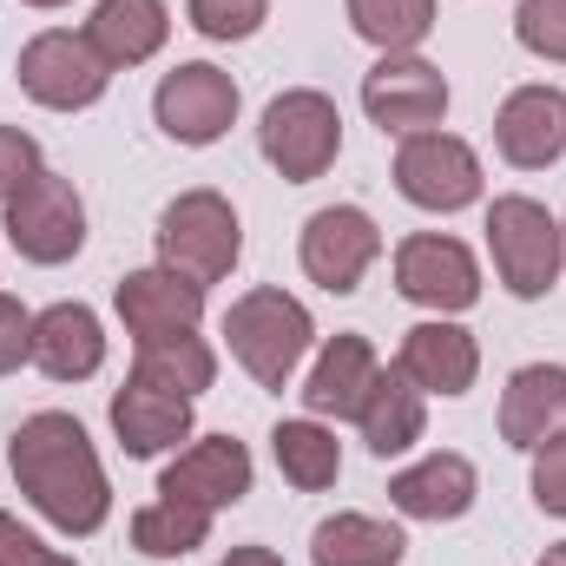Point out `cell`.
Listing matches in <instances>:
<instances>
[{
  "instance_id": "6da1fadb",
  "label": "cell",
  "mask_w": 566,
  "mask_h": 566,
  "mask_svg": "<svg viewBox=\"0 0 566 566\" xmlns=\"http://www.w3.org/2000/svg\"><path fill=\"white\" fill-rule=\"evenodd\" d=\"M7 461H13V481L20 494L60 527V534H99L106 514H113V488H106V468L86 441V428L60 409H40L13 428L7 441Z\"/></svg>"
},
{
  "instance_id": "7a4b0ae2",
  "label": "cell",
  "mask_w": 566,
  "mask_h": 566,
  "mask_svg": "<svg viewBox=\"0 0 566 566\" xmlns=\"http://www.w3.org/2000/svg\"><path fill=\"white\" fill-rule=\"evenodd\" d=\"M224 336H231V356L244 363V376H251V382L283 389V382H290V369L303 363V349H310L316 323H310V310H303L296 296H283V290L264 283V290H251V296H238V303H231Z\"/></svg>"
},
{
  "instance_id": "3957f363",
  "label": "cell",
  "mask_w": 566,
  "mask_h": 566,
  "mask_svg": "<svg viewBox=\"0 0 566 566\" xmlns=\"http://www.w3.org/2000/svg\"><path fill=\"white\" fill-rule=\"evenodd\" d=\"M238 251H244V231H238L231 198H218V191H185V198L165 205V218H158V264H165V271H178V277H191L205 290V283L231 277Z\"/></svg>"
},
{
  "instance_id": "277c9868",
  "label": "cell",
  "mask_w": 566,
  "mask_h": 566,
  "mask_svg": "<svg viewBox=\"0 0 566 566\" xmlns=\"http://www.w3.org/2000/svg\"><path fill=\"white\" fill-rule=\"evenodd\" d=\"M488 251H494L501 283L521 303H534V296H547L560 283L566 231L554 224V211L534 205V198H494V211H488Z\"/></svg>"
},
{
  "instance_id": "5b68a950",
  "label": "cell",
  "mask_w": 566,
  "mask_h": 566,
  "mask_svg": "<svg viewBox=\"0 0 566 566\" xmlns=\"http://www.w3.org/2000/svg\"><path fill=\"white\" fill-rule=\"evenodd\" d=\"M258 145H264V158L277 165L290 185L323 178V171L336 165V151H343V119H336V99H323V93H310V86L277 93V99L264 106Z\"/></svg>"
},
{
  "instance_id": "8992f818",
  "label": "cell",
  "mask_w": 566,
  "mask_h": 566,
  "mask_svg": "<svg viewBox=\"0 0 566 566\" xmlns=\"http://www.w3.org/2000/svg\"><path fill=\"white\" fill-rule=\"evenodd\" d=\"M7 244L27 258V264H66L80 244H86V205L73 191V178L60 171H33L13 198H7Z\"/></svg>"
},
{
  "instance_id": "52a82bcc",
  "label": "cell",
  "mask_w": 566,
  "mask_h": 566,
  "mask_svg": "<svg viewBox=\"0 0 566 566\" xmlns=\"http://www.w3.org/2000/svg\"><path fill=\"white\" fill-rule=\"evenodd\" d=\"M20 93L33 99V106H46V113H80V106H93L99 93H106V80H113V66L93 53V40L86 33H66V27H53V33H33L27 46H20Z\"/></svg>"
},
{
  "instance_id": "ba28073f",
  "label": "cell",
  "mask_w": 566,
  "mask_h": 566,
  "mask_svg": "<svg viewBox=\"0 0 566 566\" xmlns=\"http://www.w3.org/2000/svg\"><path fill=\"white\" fill-rule=\"evenodd\" d=\"M396 191L422 211H468L481 198V158L454 133H409L396 151Z\"/></svg>"
},
{
  "instance_id": "9c48e42d",
  "label": "cell",
  "mask_w": 566,
  "mask_h": 566,
  "mask_svg": "<svg viewBox=\"0 0 566 566\" xmlns=\"http://www.w3.org/2000/svg\"><path fill=\"white\" fill-rule=\"evenodd\" d=\"M151 113H158L165 139L218 145L231 133V119H238V80L218 73V66H205V60H185V66H171V73L158 80Z\"/></svg>"
},
{
  "instance_id": "30bf717a",
  "label": "cell",
  "mask_w": 566,
  "mask_h": 566,
  "mask_svg": "<svg viewBox=\"0 0 566 566\" xmlns=\"http://www.w3.org/2000/svg\"><path fill=\"white\" fill-rule=\"evenodd\" d=\"M363 113L382 126V133H434L441 113H448V80L441 66H428L416 53H382L369 73H363Z\"/></svg>"
},
{
  "instance_id": "8fae6325",
  "label": "cell",
  "mask_w": 566,
  "mask_h": 566,
  "mask_svg": "<svg viewBox=\"0 0 566 566\" xmlns=\"http://www.w3.org/2000/svg\"><path fill=\"white\" fill-rule=\"evenodd\" d=\"M382 258V231L363 205H323L303 224V271L310 283H323L329 296H349L369 277V264Z\"/></svg>"
},
{
  "instance_id": "7c38bea8",
  "label": "cell",
  "mask_w": 566,
  "mask_h": 566,
  "mask_svg": "<svg viewBox=\"0 0 566 566\" xmlns=\"http://www.w3.org/2000/svg\"><path fill=\"white\" fill-rule=\"evenodd\" d=\"M396 290L409 303H422V310L454 316V310H468L481 296V264H474V251L461 238L422 231V238H402L396 244Z\"/></svg>"
},
{
  "instance_id": "4fadbf2b",
  "label": "cell",
  "mask_w": 566,
  "mask_h": 566,
  "mask_svg": "<svg viewBox=\"0 0 566 566\" xmlns=\"http://www.w3.org/2000/svg\"><path fill=\"white\" fill-rule=\"evenodd\" d=\"M158 494H165V501H191V507H205V514L238 507V501L251 494V448L231 441V434H211V441L185 448V454L158 474Z\"/></svg>"
},
{
  "instance_id": "5bb4252c",
  "label": "cell",
  "mask_w": 566,
  "mask_h": 566,
  "mask_svg": "<svg viewBox=\"0 0 566 566\" xmlns=\"http://www.w3.org/2000/svg\"><path fill=\"white\" fill-rule=\"evenodd\" d=\"M198 316H205V290L165 264L151 271H133L119 283V323L126 336L139 343H165V336H198Z\"/></svg>"
},
{
  "instance_id": "9a60e30c",
  "label": "cell",
  "mask_w": 566,
  "mask_h": 566,
  "mask_svg": "<svg viewBox=\"0 0 566 566\" xmlns=\"http://www.w3.org/2000/svg\"><path fill=\"white\" fill-rule=\"evenodd\" d=\"M494 145L507 165L521 171H541V165H560L566 151V93L560 86H521L501 99L494 113Z\"/></svg>"
},
{
  "instance_id": "2e32d148",
  "label": "cell",
  "mask_w": 566,
  "mask_h": 566,
  "mask_svg": "<svg viewBox=\"0 0 566 566\" xmlns=\"http://www.w3.org/2000/svg\"><path fill=\"white\" fill-rule=\"evenodd\" d=\"M396 369L422 389V396H468L474 376H481V349L461 323H416L396 349Z\"/></svg>"
},
{
  "instance_id": "e0dca14e",
  "label": "cell",
  "mask_w": 566,
  "mask_h": 566,
  "mask_svg": "<svg viewBox=\"0 0 566 566\" xmlns=\"http://www.w3.org/2000/svg\"><path fill=\"white\" fill-rule=\"evenodd\" d=\"M106 363V329L86 303H53L33 316V369L46 382H86Z\"/></svg>"
},
{
  "instance_id": "ac0fdd59",
  "label": "cell",
  "mask_w": 566,
  "mask_h": 566,
  "mask_svg": "<svg viewBox=\"0 0 566 566\" xmlns=\"http://www.w3.org/2000/svg\"><path fill=\"white\" fill-rule=\"evenodd\" d=\"M554 434H566V369L560 363H527L507 376L501 396V441L507 448H547Z\"/></svg>"
},
{
  "instance_id": "d6986e66",
  "label": "cell",
  "mask_w": 566,
  "mask_h": 566,
  "mask_svg": "<svg viewBox=\"0 0 566 566\" xmlns=\"http://www.w3.org/2000/svg\"><path fill=\"white\" fill-rule=\"evenodd\" d=\"M382 363L369 349V336H329V349L316 356L310 382H303V409L310 416H336V422H356L369 389H376Z\"/></svg>"
},
{
  "instance_id": "ffe728a7",
  "label": "cell",
  "mask_w": 566,
  "mask_h": 566,
  "mask_svg": "<svg viewBox=\"0 0 566 566\" xmlns=\"http://www.w3.org/2000/svg\"><path fill=\"white\" fill-rule=\"evenodd\" d=\"M474 494H481V474L468 454H428L389 481V501L409 521H461L474 507Z\"/></svg>"
},
{
  "instance_id": "44dd1931",
  "label": "cell",
  "mask_w": 566,
  "mask_h": 566,
  "mask_svg": "<svg viewBox=\"0 0 566 566\" xmlns=\"http://www.w3.org/2000/svg\"><path fill=\"white\" fill-rule=\"evenodd\" d=\"M113 434L139 461L145 454H165V448H178L191 434V402L171 396V389H151L139 376H126V389L113 396Z\"/></svg>"
},
{
  "instance_id": "7402d4cb",
  "label": "cell",
  "mask_w": 566,
  "mask_h": 566,
  "mask_svg": "<svg viewBox=\"0 0 566 566\" xmlns=\"http://www.w3.org/2000/svg\"><path fill=\"white\" fill-rule=\"evenodd\" d=\"M171 33V13L165 0H99L93 20H86V40L106 66H145Z\"/></svg>"
},
{
  "instance_id": "603a6c76",
  "label": "cell",
  "mask_w": 566,
  "mask_h": 566,
  "mask_svg": "<svg viewBox=\"0 0 566 566\" xmlns=\"http://www.w3.org/2000/svg\"><path fill=\"white\" fill-rule=\"evenodd\" d=\"M356 422H363V441H369V454H382V461H389V454H409V448L422 441V428H428L422 389H416L402 369H382Z\"/></svg>"
},
{
  "instance_id": "cb8c5ba5",
  "label": "cell",
  "mask_w": 566,
  "mask_h": 566,
  "mask_svg": "<svg viewBox=\"0 0 566 566\" xmlns=\"http://www.w3.org/2000/svg\"><path fill=\"white\" fill-rule=\"evenodd\" d=\"M409 541L402 527L376 521V514H329L310 534V560L316 566H402Z\"/></svg>"
},
{
  "instance_id": "d4e9b609",
  "label": "cell",
  "mask_w": 566,
  "mask_h": 566,
  "mask_svg": "<svg viewBox=\"0 0 566 566\" xmlns=\"http://www.w3.org/2000/svg\"><path fill=\"white\" fill-rule=\"evenodd\" d=\"M271 454H277L283 481L303 488V494H323V488H336V474H343V448H336V434L323 422H277Z\"/></svg>"
},
{
  "instance_id": "484cf974",
  "label": "cell",
  "mask_w": 566,
  "mask_h": 566,
  "mask_svg": "<svg viewBox=\"0 0 566 566\" xmlns=\"http://www.w3.org/2000/svg\"><path fill=\"white\" fill-rule=\"evenodd\" d=\"M133 376L151 382V389H171V396H198V389H211V376H218V356L198 343V336H165V343H139V363H133Z\"/></svg>"
},
{
  "instance_id": "4316f807",
  "label": "cell",
  "mask_w": 566,
  "mask_h": 566,
  "mask_svg": "<svg viewBox=\"0 0 566 566\" xmlns=\"http://www.w3.org/2000/svg\"><path fill=\"white\" fill-rule=\"evenodd\" d=\"M205 534H211V514L205 507H191V501H151L133 514V547H139L145 560H185L191 547H205Z\"/></svg>"
},
{
  "instance_id": "83f0119b",
  "label": "cell",
  "mask_w": 566,
  "mask_h": 566,
  "mask_svg": "<svg viewBox=\"0 0 566 566\" xmlns=\"http://www.w3.org/2000/svg\"><path fill=\"white\" fill-rule=\"evenodd\" d=\"M349 27L382 53H416L434 27V0H349Z\"/></svg>"
},
{
  "instance_id": "f1b7e54d",
  "label": "cell",
  "mask_w": 566,
  "mask_h": 566,
  "mask_svg": "<svg viewBox=\"0 0 566 566\" xmlns=\"http://www.w3.org/2000/svg\"><path fill=\"white\" fill-rule=\"evenodd\" d=\"M185 13L205 40H251L271 20V0H185Z\"/></svg>"
},
{
  "instance_id": "f546056e",
  "label": "cell",
  "mask_w": 566,
  "mask_h": 566,
  "mask_svg": "<svg viewBox=\"0 0 566 566\" xmlns=\"http://www.w3.org/2000/svg\"><path fill=\"white\" fill-rule=\"evenodd\" d=\"M514 33L534 60H560L566 66V0H521Z\"/></svg>"
},
{
  "instance_id": "4dcf8cb0",
  "label": "cell",
  "mask_w": 566,
  "mask_h": 566,
  "mask_svg": "<svg viewBox=\"0 0 566 566\" xmlns=\"http://www.w3.org/2000/svg\"><path fill=\"white\" fill-rule=\"evenodd\" d=\"M20 363H33V316L20 296L0 290V376H13Z\"/></svg>"
},
{
  "instance_id": "1f68e13d",
  "label": "cell",
  "mask_w": 566,
  "mask_h": 566,
  "mask_svg": "<svg viewBox=\"0 0 566 566\" xmlns=\"http://www.w3.org/2000/svg\"><path fill=\"white\" fill-rule=\"evenodd\" d=\"M534 501L566 521V434H554L547 448H534Z\"/></svg>"
},
{
  "instance_id": "d6a6232c",
  "label": "cell",
  "mask_w": 566,
  "mask_h": 566,
  "mask_svg": "<svg viewBox=\"0 0 566 566\" xmlns=\"http://www.w3.org/2000/svg\"><path fill=\"white\" fill-rule=\"evenodd\" d=\"M33 171H40V145L27 139L20 126H0V205H7Z\"/></svg>"
},
{
  "instance_id": "836d02e7",
  "label": "cell",
  "mask_w": 566,
  "mask_h": 566,
  "mask_svg": "<svg viewBox=\"0 0 566 566\" xmlns=\"http://www.w3.org/2000/svg\"><path fill=\"white\" fill-rule=\"evenodd\" d=\"M0 566H80V560H66V554L40 547L13 514H0Z\"/></svg>"
},
{
  "instance_id": "e575fe53",
  "label": "cell",
  "mask_w": 566,
  "mask_h": 566,
  "mask_svg": "<svg viewBox=\"0 0 566 566\" xmlns=\"http://www.w3.org/2000/svg\"><path fill=\"white\" fill-rule=\"evenodd\" d=\"M218 566H283L271 547H231V560H218Z\"/></svg>"
},
{
  "instance_id": "d590c367",
  "label": "cell",
  "mask_w": 566,
  "mask_h": 566,
  "mask_svg": "<svg viewBox=\"0 0 566 566\" xmlns=\"http://www.w3.org/2000/svg\"><path fill=\"white\" fill-rule=\"evenodd\" d=\"M534 566H566V541H560V547H547V554H541Z\"/></svg>"
},
{
  "instance_id": "8d00e7d4",
  "label": "cell",
  "mask_w": 566,
  "mask_h": 566,
  "mask_svg": "<svg viewBox=\"0 0 566 566\" xmlns=\"http://www.w3.org/2000/svg\"><path fill=\"white\" fill-rule=\"evenodd\" d=\"M27 7H66V0H27Z\"/></svg>"
},
{
  "instance_id": "74e56055",
  "label": "cell",
  "mask_w": 566,
  "mask_h": 566,
  "mask_svg": "<svg viewBox=\"0 0 566 566\" xmlns=\"http://www.w3.org/2000/svg\"><path fill=\"white\" fill-rule=\"evenodd\" d=\"M560 231H566V224H560Z\"/></svg>"
}]
</instances>
